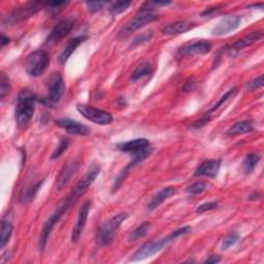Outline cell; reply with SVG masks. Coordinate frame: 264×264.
Here are the masks:
<instances>
[{"instance_id": "cb8c5ba5", "label": "cell", "mask_w": 264, "mask_h": 264, "mask_svg": "<svg viewBox=\"0 0 264 264\" xmlns=\"http://www.w3.org/2000/svg\"><path fill=\"white\" fill-rule=\"evenodd\" d=\"M153 152V148H151L150 146L149 147H146V148H142L138 151H135L132 153V158H131V161L128 163L127 167L128 169H132V167H134L135 165H137L138 163L142 162L143 160H146L148 157L151 156Z\"/></svg>"}, {"instance_id": "74e56055", "label": "cell", "mask_w": 264, "mask_h": 264, "mask_svg": "<svg viewBox=\"0 0 264 264\" xmlns=\"http://www.w3.org/2000/svg\"><path fill=\"white\" fill-rule=\"evenodd\" d=\"M263 84H264V80H263V75H260L258 78L254 79L253 81L249 82L247 84V88L250 90V91H253V90H257L259 88H262L263 87Z\"/></svg>"}, {"instance_id": "1f68e13d", "label": "cell", "mask_w": 264, "mask_h": 264, "mask_svg": "<svg viewBox=\"0 0 264 264\" xmlns=\"http://www.w3.org/2000/svg\"><path fill=\"white\" fill-rule=\"evenodd\" d=\"M207 184L204 183V182H197V183H194L190 185L186 191L187 193L191 194V195H197V194H200L202 193L203 191H205L207 189Z\"/></svg>"}, {"instance_id": "9a60e30c", "label": "cell", "mask_w": 264, "mask_h": 264, "mask_svg": "<svg viewBox=\"0 0 264 264\" xmlns=\"http://www.w3.org/2000/svg\"><path fill=\"white\" fill-rule=\"evenodd\" d=\"M263 37V33L261 31H255V32H251L250 34L246 35L245 37L238 39L237 41H235L234 43H232L231 45H229L227 47V52L229 54H236L239 51H242L245 47H248L252 44H254L255 42L259 41L260 39H262Z\"/></svg>"}, {"instance_id": "7402d4cb", "label": "cell", "mask_w": 264, "mask_h": 264, "mask_svg": "<svg viewBox=\"0 0 264 264\" xmlns=\"http://www.w3.org/2000/svg\"><path fill=\"white\" fill-rule=\"evenodd\" d=\"M254 130V124L250 120H244V121L236 122L233 126H231L227 131L226 135L228 136H237L242 134L250 133Z\"/></svg>"}, {"instance_id": "3957f363", "label": "cell", "mask_w": 264, "mask_h": 264, "mask_svg": "<svg viewBox=\"0 0 264 264\" xmlns=\"http://www.w3.org/2000/svg\"><path fill=\"white\" fill-rule=\"evenodd\" d=\"M157 15L152 12V10L149 9H143L141 8L138 11V14L131 20L129 21L126 25L121 29L119 33V37L125 38L129 36L131 33L135 32L136 30L142 28L143 26L148 25V24L154 22L157 20Z\"/></svg>"}, {"instance_id": "277c9868", "label": "cell", "mask_w": 264, "mask_h": 264, "mask_svg": "<svg viewBox=\"0 0 264 264\" xmlns=\"http://www.w3.org/2000/svg\"><path fill=\"white\" fill-rule=\"evenodd\" d=\"M176 237L174 236L173 232L167 235L166 237L160 239V241H151L146 243L145 245H142L131 257L130 261H140V260H145L149 257L154 256L155 254L159 253L160 251H162L167 245H169L171 242L175 241Z\"/></svg>"}, {"instance_id": "ffe728a7", "label": "cell", "mask_w": 264, "mask_h": 264, "mask_svg": "<svg viewBox=\"0 0 264 264\" xmlns=\"http://www.w3.org/2000/svg\"><path fill=\"white\" fill-rule=\"evenodd\" d=\"M150 146V141L146 138H135L126 142L119 143L117 146L118 150L125 153H133L135 151H138L142 148H146Z\"/></svg>"}, {"instance_id": "5b68a950", "label": "cell", "mask_w": 264, "mask_h": 264, "mask_svg": "<svg viewBox=\"0 0 264 264\" xmlns=\"http://www.w3.org/2000/svg\"><path fill=\"white\" fill-rule=\"evenodd\" d=\"M50 56L43 50H37L31 53L26 60V71L30 77H39L49 66Z\"/></svg>"}, {"instance_id": "9c48e42d", "label": "cell", "mask_w": 264, "mask_h": 264, "mask_svg": "<svg viewBox=\"0 0 264 264\" xmlns=\"http://www.w3.org/2000/svg\"><path fill=\"white\" fill-rule=\"evenodd\" d=\"M41 9V4L39 3H28L24 5L18 9H16L14 12L11 13L10 16L7 18L8 24H15L20 21H23L25 19H28L32 16H34L39 10Z\"/></svg>"}, {"instance_id": "8992f818", "label": "cell", "mask_w": 264, "mask_h": 264, "mask_svg": "<svg viewBox=\"0 0 264 264\" xmlns=\"http://www.w3.org/2000/svg\"><path fill=\"white\" fill-rule=\"evenodd\" d=\"M65 91V84L62 76L59 73L51 75L47 82V96L43 99V103L53 107L58 103Z\"/></svg>"}, {"instance_id": "5bb4252c", "label": "cell", "mask_w": 264, "mask_h": 264, "mask_svg": "<svg viewBox=\"0 0 264 264\" xmlns=\"http://www.w3.org/2000/svg\"><path fill=\"white\" fill-rule=\"evenodd\" d=\"M74 28V22L69 20H64L58 23L57 25L53 28L50 35L47 36L46 43L47 44H53L57 41L64 38L71 30Z\"/></svg>"}, {"instance_id": "2e32d148", "label": "cell", "mask_w": 264, "mask_h": 264, "mask_svg": "<svg viewBox=\"0 0 264 264\" xmlns=\"http://www.w3.org/2000/svg\"><path fill=\"white\" fill-rule=\"evenodd\" d=\"M90 209H91V202L87 201L86 203H84V205L82 206V208L79 213L77 223L73 229V233H71V241H73V243H77L80 239V237L85 229Z\"/></svg>"}, {"instance_id": "d4e9b609", "label": "cell", "mask_w": 264, "mask_h": 264, "mask_svg": "<svg viewBox=\"0 0 264 264\" xmlns=\"http://www.w3.org/2000/svg\"><path fill=\"white\" fill-rule=\"evenodd\" d=\"M153 74L152 65L149 62H145L140 64L131 75V81L136 82L138 80H141L143 78H147Z\"/></svg>"}, {"instance_id": "44dd1931", "label": "cell", "mask_w": 264, "mask_h": 264, "mask_svg": "<svg viewBox=\"0 0 264 264\" xmlns=\"http://www.w3.org/2000/svg\"><path fill=\"white\" fill-rule=\"evenodd\" d=\"M88 38V36L84 35V36H78V37H75L73 39H70L67 44L65 45V47L63 49L62 53L60 54L59 56V62L61 64H65L66 61L68 60V58L71 56V54H73L77 47L82 43L84 42L86 39Z\"/></svg>"}, {"instance_id": "7a4b0ae2", "label": "cell", "mask_w": 264, "mask_h": 264, "mask_svg": "<svg viewBox=\"0 0 264 264\" xmlns=\"http://www.w3.org/2000/svg\"><path fill=\"white\" fill-rule=\"evenodd\" d=\"M128 215L126 213L118 214L112 219H110L108 222L102 224L97 231H96L95 238L97 244L101 247L109 246L113 243L115 232L118 230V228L122 225V223L127 219Z\"/></svg>"}, {"instance_id": "4fadbf2b", "label": "cell", "mask_w": 264, "mask_h": 264, "mask_svg": "<svg viewBox=\"0 0 264 264\" xmlns=\"http://www.w3.org/2000/svg\"><path fill=\"white\" fill-rule=\"evenodd\" d=\"M56 124L64 129L67 133L74 134V135H81V136H86L90 134V129L83 125L82 123L75 121V120L71 119H59L56 120Z\"/></svg>"}, {"instance_id": "52a82bcc", "label": "cell", "mask_w": 264, "mask_h": 264, "mask_svg": "<svg viewBox=\"0 0 264 264\" xmlns=\"http://www.w3.org/2000/svg\"><path fill=\"white\" fill-rule=\"evenodd\" d=\"M79 113L89 121L98 125H109L113 122V116L109 112L87 104H78Z\"/></svg>"}, {"instance_id": "ab89813d", "label": "cell", "mask_w": 264, "mask_h": 264, "mask_svg": "<svg viewBox=\"0 0 264 264\" xmlns=\"http://www.w3.org/2000/svg\"><path fill=\"white\" fill-rule=\"evenodd\" d=\"M221 259H220V257H218V256H210L209 258H207L206 260H205V263H218L219 261H220Z\"/></svg>"}, {"instance_id": "83f0119b", "label": "cell", "mask_w": 264, "mask_h": 264, "mask_svg": "<svg viewBox=\"0 0 264 264\" xmlns=\"http://www.w3.org/2000/svg\"><path fill=\"white\" fill-rule=\"evenodd\" d=\"M151 226L152 225L150 222H143L138 227H136L133 231L130 232V234L128 236V241L131 243V242H135V241H137V239L143 237L149 232Z\"/></svg>"}, {"instance_id": "7bdbcfd3", "label": "cell", "mask_w": 264, "mask_h": 264, "mask_svg": "<svg viewBox=\"0 0 264 264\" xmlns=\"http://www.w3.org/2000/svg\"><path fill=\"white\" fill-rule=\"evenodd\" d=\"M251 8H260L263 9V4H258V5H252Z\"/></svg>"}, {"instance_id": "f546056e", "label": "cell", "mask_w": 264, "mask_h": 264, "mask_svg": "<svg viewBox=\"0 0 264 264\" xmlns=\"http://www.w3.org/2000/svg\"><path fill=\"white\" fill-rule=\"evenodd\" d=\"M69 143H70V140L67 137H61L58 147L55 149V151L52 154V159L55 160V159H58L59 157H61L64 154V152L68 149Z\"/></svg>"}, {"instance_id": "836d02e7", "label": "cell", "mask_w": 264, "mask_h": 264, "mask_svg": "<svg viewBox=\"0 0 264 264\" xmlns=\"http://www.w3.org/2000/svg\"><path fill=\"white\" fill-rule=\"evenodd\" d=\"M66 5H67V3H65V2H51V3L45 4V10L51 15H56Z\"/></svg>"}, {"instance_id": "ba28073f", "label": "cell", "mask_w": 264, "mask_h": 264, "mask_svg": "<svg viewBox=\"0 0 264 264\" xmlns=\"http://www.w3.org/2000/svg\"><path fill=\"white\" fill-rule=\"evenodd\" d=\"M80 167V162L78 159H73L66 162L61 170L59 176L57 177V190H64L67 185L73 180L74 176L78 173Z\"/></svg>"}, {"instance_id": "4dcf8cb0", "label": "cell", "mask_w": 264, "mask_h": 264, "mask_svg": "<svg viewBox=\"0 0 264 264\" xmlns=\"http://www.w3.org/2000/svg\"><path fill=\"white\" fill-rule=\"evenodd\" d=\"M11 90L12 86L10 83V79L5 73H2V79H0V97L5 98L7 95L11 93Z\"/></svg>"}, {"instance_id": "f35d334b", "label": "cell", "mask_w": 264, "mask_h": 264, "mask_svg": "<svg viewBox=\"0 0 264 264\" xmlns=\"http://www.w3.org/2000/svg\"><path fill=\"white\" fill-rule=\"evenodd\" d=\"M218 205V202L217 201H209V202H205V203H202L200 204L197 209H196V213L197 214H203L205 212H208V210H212L214 208L217 207Z\"/></svg>"}, {"instance_id": "8d00e7d4", "label": "cell", "mask_w": 264, "mask_h": 264, "mask_svg": "<svg viewBox=\"0 0 264 264\" xmlns=\"http://www.w3.org/2000/svg\"><path fill=\"white\" fill-rule=\"evenodd\" d=\"M87 7L89 9V12L91 14H95L103 9V7L107 5L105 2H88Z\"/></svg>"}, {"instance_id": "484cf974", "label": "cell", "mask_w": 264, "mask_h": 264, "mask_svg": "<svg viewBox=\"0 0 264 264\" xmlns=\"http://www.w3.org/2000/svg\"><path fill=\"white\" fill-rule=\"evenodd\" d=\"M260 155L257 153H251L246 156L243 162V171L246 175H250L254 172L258 162L260 161Z\"/></svg>"}, {"instance_id": "f1b7e54d", "label": "cell", "mask_w": 264, "mask_h": 264, "mask_svg": "<svg viewBox=\"0 0 264 264\" xmlns=\"http://www.w3.org/2000/svg\"><path fill=\"white\" fill-rule=\"evenodd\" d=\"M131 5H132L131 2H117L112 5L110 12L113 16H117L119 14H122L125 11H127Z\"/></svg>"}, {"instance_id": "60d3db41", "label": "cell", "mask_w": 264, "mask_h": 264, "mask_svg": "<svg viewBox=\"0 0 264 264\" xmlns=\"http://www.w3.org/2000/svg\"><path fill=\"white\" fill-rule=\"evenodd\" d=\"M10 41H11V38L10 37H7L6 35H2V47H4V46H6L8 43H10Z\"/></svg>"}, {"instance_id": "30bf717a", "label": "cell", "mask_w": 264, "mask_h": 264, "mask_svg": "<svg viewBox=\"0 0 264 264\" xmlns=\"http://www.w3.org/2000/svg\"><path fill=\"white\" fill-rule=\"evenodd\" d=\"M237 93V88L234 87L230 90H228L222 97L216 102V104H214V107H212V109L208 110V112L199 120L198 122L194 123V127L196 128H199V127H202L204 126L205 124H207L209 121H210V115H213L214 113L216 112H218L219 110H221L223 107L226 105L227 102H229L233 97H234V95Z\"/></svg>"}, {"instance_id": "b9f144b4", "label": "cell", "mask_w": 264, "mask_h": 264, "mask_svg": "<svg viewBox=\"0 0 264 264\" xmlns=\"http://www.w3.org/2000/svg\"><path fill=\"white\" fill-rule=\"evenodd\" d=\"M258 198H259V194H258V193H256V192H255V193H254L253 195H251V196H250V198H249V199H250V200H255V199H258Z\"/></svg>"}, {"instance_id": "d6986e66", "label": "cell", "mask_w": 264, "mask_h": 264, "mask_svg": "<svg viewBox=\"0 0 264 264\" xmlns=\"http://www.w3.org/2000/svg\"><path fill=\"white\" fill-rule=\"evenodd\" d=\"M176 193H177V189L174 187H166L164 189H161L152 197L150 202L147 204L146 210L152 212V210L156 209L160 204H162L165 200H167L170 197L175 195Z\"/></svg>"}, {"instance_id": "6da1fadb", "label": "cell", "mask_w": 264, "mask_h": 264, "mask_svg": "<svg viewBox=\"0 0 264 264\" xmlns=\"http://www.w3.org/2000/svg\"><path fill=\"white\" fill-rule=\"evenodd\" d=\"M37 102V96L30 90H22L18 96L16 107V121L20 127H24L32 120Z\"/></svg>"}, {"instance_id": "7c38bea8", "label": "cell", "mask_w": 264, "mask_h": 264, "mask_svg": "<svg viewBox=\"0 0 264 264\" xmlns=\"http://www.w3.org/2000/svg\"><path fill=\"white\" fill-rule=\"evenodd\" d=\"M212 43L206 40H199L192 43L185 44L179 50V53L183 56H196V55H205L210 52Z\"/></svg>"}, {"instance_id": "d6a6232c", "label": "cell", "mask_w": 264, "mask_h": 264, "mask_svg": "<svg viewBox=\"0 0 264 264\" xmlns=\"http://www.w3.org/2000/svg\"><path fill=\"white\" fill-rule=\"evenodd\" d=\"M239 241V235L237 233H231L229 235H227L221 244V250L222 251H226L229 248L233 247L237 242Z\"/></svg>"}, {"instance_id": "d590c367", "label": "cell", "mask_w": 264, "mask_h": 264, "mask_svg": "<svg viewBox=\"0 0 264 264\" xmlns=\"http://www.w3.org/2000/svg\"><path fill=\"white\" fill-rule=\"evenodd\" d=\"M129 171H130V169H128V167L126 166L125 167V169L121 172V173H120L119 175H118V177L116 178V180H115V182H114V185H113V192H115V191H117L120 187H121V185L123 184V182H124V180L126 179V177L128 176V174H129Z\"/></svg>"}, {"instance_id": "4316f807", "label": "cell", "mask_w": 264, "mask_h": 264, "mask_svg": "<svg viewBox=\"0 0 264 264\" xmlns=\"http://www.w3.org/2000/svg\"><path fill=\"white\" fill-rule=\"evenodd\" d=\"M13 230H14L13 224L9 221L3 220L2 228H0V233H2V237H0V248L2 249H4L7 246V244L10 242Z\"/></svg>"}, {"instance_id": "e0dca14e", "label": "cell", "mask_w": 264, "mask_h": 264, "mask_svg": "<svg viewBox=\"0 0 264 264\" xmlns=\"http://www.w3.org/2000/svg\"><path fill=\"white\" fill-rule=\"evenodd\" d=\"M221 166L219 159H209L203 161L194 172V177H207L215 178L218 175Z\"/></svg>"}, {"instance_id": "ac0fdd59", "label": "cell", "mask_w": 264, "mask_h": 264, "mask_svg": "<svg viewBox=\"0 0 264 264\" xmlns=\"http://www.w3.org/2000/svg\"><path fill=\"white\" fill-rule=\"evenodd\" d=\"M196 24L190 21H178L163 26L161 32L166 35H180L193 29Z\"/></svg>"}, {"instance_id": "8fae6325", "label": "cell", "mask_w": 264, "mask_h": 264, "mask_svg": "<svg viewBox=\"0 0 264 264\" xmlns=\"http://www.w3.org/2000/svg\"><path fill=\"white\" fill-rule=\"evenodd\" d=\"M241 26V18L238 16H227L223 18L213 29V34L221 36L228 34Z\"/></svg>"}, {"instance_id": "e575fe53", "label": "cell", "mask_w": 264, "mask_h": 264, "mask_svg": "<svg viewBox=\"0 0 264 264\" xmlns=\"http://www.w3.org/2000/svg\"><path fill=\"white\" fill-rule=\"evenodd\" d=\"M152 36H153V32H152L151 30H150V31H147V32H143V33L137 35V36L134 38V40H133L132 43H131V46L134 47V46H137V45H139V44L146 43V42H148V41L151 40Z\"/></svg>"}, {"instance_id": "603a6c76", "label": "cell", "mask_w": 264, "mask_h": 264, "mask_svg": "<svg viewBox=\"0 0 264 264\" xmlns=\"http://www.w3.org/2000/svg\"><path fill=\"white\" fill-rule=\"evenodd\" d=\"M42 184H43V180L38 181L37 183L30 185L26 189H24L20 194V201L22 203H28V202L32 201L34 199V197L36 196L37 192H38V190H39V188L41 187Z\"/></svg>"}]
</instances>
